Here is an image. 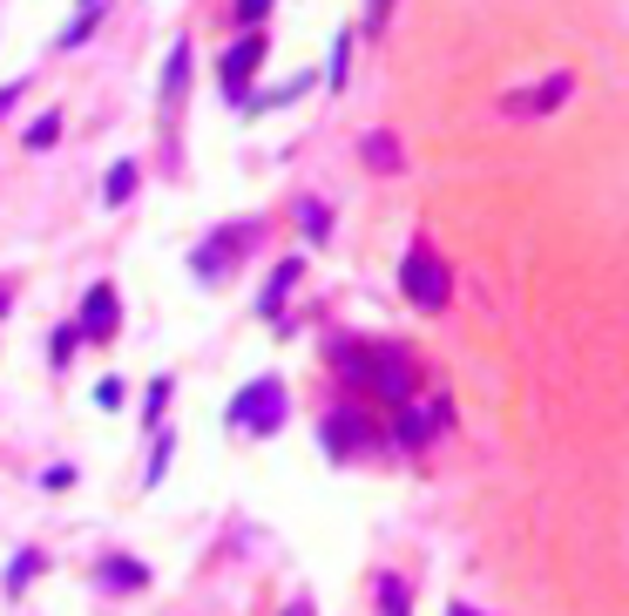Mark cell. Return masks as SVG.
<instances>
[{
	"label": "cell",
	"mask_w": 629,
	"mask_h": 616,
	"mask_svg": "<svg viewBox=\"0 0 629 616\" xmlns=\"http://www.w3.org/2000/svg\"><path fill=\"white\" fill-rule=\"evenodd\" d=\"M264 14H271V0H238V21H244V27H258Z\"/></svg>",
	"instance_id": "cell-22"
},
{
	"label": "cell",
	"mask_w": 629,
	"mask_h": 616,
	"mask_svg": "<svg viewBox=\"0 0 629 616\" xmlns=\"http://www.w3.org/2000/svg\"><path fill=\"white\" fill-rule=\"evenodd\" d=\"M170 454H176V441H163V434H156V447H149V475H142V488H156V481L170 475Z\"/></svg>",
	"instance_id": "cell-18"
},
{
	"label": "cell",
	"mask_w": 629,
	"mask_h": 616,
	"mask_svg": "<svg viewBox=\"0 0 629 616\" xmlns=\"http://www.w3.org/2000/svg\"><path fill=\"white\" fill-rule=\"evenodd\" d=\"M102 575H108L115 590H142V583H149V569H142L136 556H108V562H102Z\"/></svg>",
	"instance_id": "cell-12"
},
{
	"label": "cell",
	"mask_w": 629,
	"mask_h": 616,
	"mask_svg": "<svg viewBox=\"0 0 629 616\" xmlns=\"http://www.w3.org/2000/svg\"><path fill=\"white\" fill-rule=\"evenodd\" d=\"M251 238H258V224H230L224 238H210L204 251H196V278H217V272H230V264H238L230 251H244Z\"/></svg>",
	"instance_id": "cell-7"
},
{
	"label": "cell",
	"mask_w": 629,
	"mask_h": 616,
	"mask_svg": "<svg viewBox=\"0 0 629 616\" xmlns=\"http://www.w3.org/2000/svg\"><path fill=\"white\" fill-rule=\"evenodd\" d=\"M42 488H75V468H68V460H61V468H48V475H42Z\"/></svg>",
	"instance_id": "cell-23"
},
{
	"label": "cell",
	"mask_w": 629,
	"mask_h": 616,
	"mask_svg": "<svg viewBox=\"0 0 629 616\" xmlns=\"http://www.w3.org/2000/svg\"><path fill=\"white\" fill-rule=\"evenodd\" d=\"M373 441V427H366V413H352V407H339L332 420H325V447L332 454H359Z\"/></svg>",
	"instance_id": "cell-8"
},
{
	"label": "cell",
	"mask_w": 629,
	"mask_h": 616,
	"mask_svg": "<svg viewBox=\"0 0 629 616\" xmlns=\"http://www.w3.org/2000/svg\"><path fill=\"white\" fill-rule=\"evenodd\" d=\"M569 95H575V75L562 68V75H548V82H535V89H515L501 109H507V115H556Z\"/></svg>",
	"instance_id": "cell-5"
},
{
	"label": "cell",
	"mask_w": 629,
	"mask_h": 616,
	"mask_svg": "<svg viewBox=\"0 0 629 616\" xmlns=\"http://www.w3.org/2000/svg\"><path fill=\"white\" fill-rule=\"evenodd\" d=\"M339 373L345 379H366L373 393H386V400H407L413 393V360L400 353V345H339Z\"/></svg>",
	"instance_id": "cell-1"
},
{
	"label": "cell",
	"mask_w": 629,
	"mask_h": 616,
	"mask_svg": "<svg viewBox=\"0 0 629 616\" xmlns=\"http://www.w3.org/2000/svg\"><path fill=\"white\" fill-rule=\"evenodd\" d=\"M115 326H123V292H115V285H89V298H82V339H108Z\"/></svg>",
	"instance_id": "cell-6"
},
{
	"label": "cell",
	"mask_w": 629,
	"mask_h": 616,
	"mask_svg": "<svg viewBox=\"0 0 629 616\" xmlns=\"http://www.w3.org/2000/svg\"><path fill=\"white\" fill-rule=\"evenodd\" d=\"M298 272H305V258H285L278 272H271V285H264V298H258V312H264V319H278V305H285V292L298 285Z\"/></svg>",
	"instance_id": "cell-9"
},
{
	"label": "cell",
	"mask_w": 629,
	"mask_h": 616,
	"mask_svg": "<svg viewBox=\"0 0 629 616\" xmlns=\"http://www.w3.org/2000/svg\"><path fill=\"white\" fill-rule=\"evenodd\" d=\"M89 8H102V0H82V14H89Z\"/></svg>",
	"instance_id": "cell-27"
},
{
	"label": "cell",
	"mask_w": 629,
	"mask_h": 616,
	"mask_svg": "<svg viewBox=\"0 0 629 616\" xmlns=\"http://www.w3.org/2000/svg\"><path fill=\"white\" fill-rule=\"evenodd\" d=\"M163 407H170V379H149V393H142V427L149 434H163Z\"/></svg>",
	"instance_id": "cell-13"
},
{
	"label": "cell",
	"mask_w": 629,
	"mask_h": 616,
	"mask_svg": "<svg viewBox=\"0 0 629 616\" xmlns=\"http://www.w3.org/2000/svg\"><path fill=\"white\" fill-rule=\"evenodd\" d=\"M366 163L373 170H400V142H392V136H366Z\"/></svg>",
	"instance_id": "cell-16"
},
{
	"label": "cell",
	"mask_w": 629,
	"mask_h": 616,
	"mask_svg": "<svg viewBox=\"0 0 629 616\" xmlns=\"http://www.w3.org/2000/svg\"><path fill=\"white\" fill-rule=\"evenodd\" d=\"M434 427H447V407H434V413H413V407H407V413H400V427H392V434H400L407 447H420V441L434 434Z\"/></svg>",
	"instance_id": "cell-11"
},
{
	"label": "cell",
	"mask_w": 629,
	"mask_h": 616,
	"mask_svg": "<svg viewBox=\"0 0 629 616\" xmlns=\"http://www.w3.org/2000/svg\"><path fill=\"white\" fill-rule=\"evenodd\" d=\"M379 616H407V583L400 575H379Z\"/></svg>",
	"instance_id": "cell-17"
},
{
	"label": "cell",
	"mask_w": 629,
	"mask_h": 616,
	"mask_svg": "<svg viewBox=\"0 0 629 616\" xmlns=\"http://www.w3.org/2000/svg\"><path fill=\"white\" fill-rule=\"evenodd\" d=\"M447 616H481V609H467V603H447Z\"/></svg>",
	"instance_id": "cell-25"
},
{
	"label": "cell",
	"mask_w": 629,
	"mask_h": 616,
	"mask_svg": "<svg viewBox=\"0 0 629 616\" xmlns=\"http://www.w3.org/2000/svg\"><path fill=\"white\" fill-rule=\"evenodd\" d=\"M34 575H42V549H21L8 569H0V590H8V596H21V590L34 583Z\"/></svg>",
	"instance_id": "cell-10"
},
{
	"label": "cell",
	"mask_w": 629,
	"mask_h": 616,
	"mask_svg": "<svg viewBox=\"0 0 629 616\" xmlns=\"http://www.w3.org/2000/svg\"><path fill=\"white\" fill-rule=\"evenodd\" d=\"M75 345H82V326H61V332L48 339V360H55V366H68V360H75Z\"/></svg>",
	"instance_id": "cell-19"
},
{
	"label": "cell",
	"mask_w": 629,
	"mask_h": 616,
	"mask_svg": "<svg viewBox=\"0 0 629 616\" xmlns=\"http://www.w3.org/2000/svg\"><path fill=\"white\" fill-rule=\"evenodd\" d=\"M102 197H108V204H129V197H136V163H115L108 183H102Z\"/></svg>",
	"instance_id": "cell-14"
},
{
	"label": "cell",
	"mask_w": 629,
	"mask_h": 616,
	"mask_svg": "<svg viewBox=\"0 0 629 616\" xmlns=\"http://www.w3.org/2000/svg\"><path fill=\"white\" fill-rule=\"evenodd\" d=\"M55 136H61V109H48V115H34V123H27V136H21V142H27V149H48Z\"/></svg>",
	"instance_id": "cell-15"
},
{
	"label": "cell",
	"mask_w": 629,
	"mask_h": 616,
	"mask_svg": "<svg viewBox=\"0 0 629 616\" xmlns=\"http://www.w3.org/2000/svg\"><path fill=\"white\" fill-rule=\"evenodd\" d=\"M14 95H21V82H8V89H0V109H14Z\"/></svg>",
	"instance_id": "cell-24"
},
{
	"label": "cell",
	"mask_w": 629,
	"mask_h": 616,
	"mask_svg": "<svg viewBox=\"0 0 629 616\" xmlns=\"http://www.w3.org/2000/svg\"><path fill=\"white\" fill-rule=\"evenodd\" d=\"M298 224H305V238H325V204L305 197V204H298Z\"/></svg>",
	"instance_id": "cell-20"
},
{
	"label": "cell",
	"mask_w": 629,
	"mask_h": 616,
	"mask_svg": "<svg viewBox=\"0 0 629 616\" xmlns=\"http://www.w3.org/2000/svg\"><path fill=\"white\" fill-rule=\"evenodd\" d=\"M400 292L413 298V312H447L454 278H447V258H441L434 244H426V238L400 258Z\"/></svg>",
	"instance_id": "cell-2"
},
{
	"label": "cell",
	"mask_w": 629,
	"mask_h": 616,
	"mask_svg": "<svg viewBox=\"0 0 629 616\" xmlns=\"http://www.w3.org/2000/svg\"><path fill=\"white\" fill-rule=\"evenodd\" d=\"M285 616H311V609H305V603H291V609H285Z\"/></svg>",
	"instance_id": "cell-26"
},
{
	"label": "cell",
	"mask_w": 629,
	"mask_h": 616,
	"mask_svg": "<svg viewBox=\"0 0 629 616\" xmlns=\"http://www.w3.org/2000/svg\"><path fill=\"white\" fill-rule=\"evenodd\" d=\"M123 400H129V393H123V379H102V387H95V407H108V413L123 407Z\"/></svg>",
	"instance_id": "cell-21"
},
{
	"label": "cell",
	"mask_w": 629,
	"mask_h": 616,
	"mask_svg": "<svg viewBox=\"0 0 629 616\" xmlns=\"http://www.w3.org/2000/svg\"><path fill=\"white\" fill-rule=\"evenodd\" d=\"M264 27H244L238 42H230V55L217 61V82H224V102H238V109H251V75L264 68Z\"/></svg>",
	"instance_id": "cell-3"
},
{
	"label": "cell",
	"mask_w": 629,
	"mask_h": 616,
	"mask_svg": "<svg viewBox=\"0 0 629 616\" xmlns=\"http://www.w3.org/2000/svg\"><path fill=\"white\" fill-rule=\"evenodd\" d=\"M224 420H230L238 434H278V420H285V387H278V379H251V387L230 400Z\"/></svg>",
	"instance_id": "cell-4"
}]
</instances>
